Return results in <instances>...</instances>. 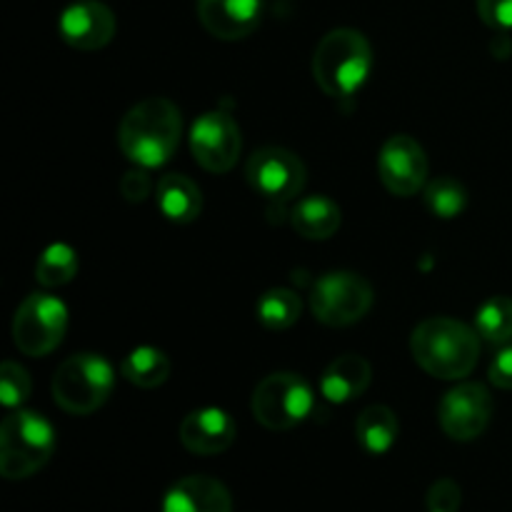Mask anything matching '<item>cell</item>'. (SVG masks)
I'll list each match as a JSON object with an SVG mask.
<instances>
[{"label": "cell", "mask_w": 512, "mask_h": 512, "mask_svg": "<svg viewBox=\"0 0 512 512\" xmlns=\"http://www.w3.org/2000/svg\"><path fill=\"white\" fill-rule=\"evenodd\" d=\"M313 405L315 395L308 380L298 373H273L258 383L250 408L263 428L283 433L308 420Z\"/></svg>", "instance_id": "obj_6"}, {"label": "cell", "mask_w": 512, "mask_h": 512, "mask_svg": "<svg viewBox=\"0 0 512 512\" xmlns=\"http://www.w3.org/2000/svg\"><path fill=\"white\" fill-rule=\"evenodd\" d=\"M493 418V398L480 383H460L443 395L438 423L450 440L470 443L488 430Z\"/></svg>", "instance_id": "obj_11"}, {"label": "cell", "mask_w": 512, "mask_h": 512, "mask_svg": "<svg viewBox=\"0 0 512 512\" xmlns=\"http://www.w3.org/2000/svg\"><path fill=\"white\" fill-rule=\"evenodd\" d=\"M410 353L415 363L438 380H463L480 358V335L455 318L435 315L413 330Z\"/></svg>", "instance_id": "obj_2"}, {"label": "cell", "mask_w": 512, "mask_h": 512, "mask_svg": "<svg viewBox=\"0 0 512 512\" xmlns=\"http://www.w3.org/2000/svg\"><path fill=\"white\" fill-rule=\"evenodd\" d=\"M378 175L385 190L410 198L428 185V155L413 135H393L378 153Z\"/></svg>", "instance_id": "obj_12"}, {"label": "cell", "mask_w": 512, "mask_h": 512, "mask_svg": "<svg viewBox=\"0 0 512 512\" xmlns=\"http://www.w3.org/2000/svg\"><path fill=\"white\" fill-rule=\"evenodd\" d=\"M113 388V365L98 353L70 355L53 375V400L68 415H93L108 403Z\"/></svg>", "instance_id": "obj_5"}, {"label": "cell", "mask_w": 512, "mask_h": 512, "mask_svg": "<svg viewBox=\"0 0 512 512\" xmlns=\"http://www.w3.org/2000/svg\"><path fill=\"white\" fill-rule=\"evenodd\" d=\"M150 188H153V185H150L145 168L130 170V173H125V178L120 180V193H123V198L128 200V203H143L150 195Z\"/></svg>", "instance_id": "obj_29"}, {"label": "cell", "mask_w": 512, "mask_h": 512, "mask_svg": "<svg viewBox=\"0 0 512 512\" xmlns=\"http://www.w3.org/2000/svg\"><path fill=\"white\" fill-rule=\"evenodd\" d=\"M373 380V368L363 355L345 353L335 358L320 375V393L328 403L343 405L350 400L360 398L370 388Z\"/></svg>", "instance_id": "obj_17"}, {"label": "cell", "mask_w": 512, "mask_h": 512, "mask_svg": "<svg viewBox=\"0 0 512 512\" xmlns=\"http://www.w3.org/2000/svg\"><path fill=\"white\" fill-rule=\"evenodd\" d=\"M423 200L435 218L453 220L468 208V190L460 180L443 175V178H435L425 185Z\"/></svg>", "instance_id": "obj_25"}, {"label": "cell", "mask_w": 512, "mask_h": 512, "mask_svg": "<svg viewBox=\"0 0 512 512\" xmlns=\"http://www.w3.org/2000/svg\"><path fill=\"white\" fill-rule=\"evenodd\" d=\"M55 453V430L33 410H15L0 425V475L25 480L43 470Z\"/></svg>", "instance_id": "obj_4"}, {"label": "cell", "mask_w": 512, "mask_h": 512, "mask_svg": "<svg viewBox=\"0 0 512 512\" xmlns=\"http://www.w3.org/2000/svg\"><path fill=\"white\" fill-rule=\"evenodd\" d=\"M265 0H198V20L213 38L243 40L263 20Z\"/></svg>", "instance_id": "obj_14"}, {"label": "cell", "mask_w": 512, "mask_h": 512, "mask_svg": "<svg viewBox=\"0 0 512 512\" xmlns=\"http://www.w3.org/2000/svg\"><path fill=\"white\" fill-rule=\"evenodd\" d=\"M488 378L495 388L500 390H512V345L500 350L493 358L488 370Z\"/></svg>", "instance_id": "obj_30"}, {"label": "cell", "mask_w": 512, "mask_h": 512, "mask_svg": "<svg viewBox=\"0 0 512 512\" xmlns=\"http://www.w3.org/2000/svg\"><path fill=\"white\" fill-rule=\"evenodd\" d=\"M155 200H158L160 213L180 225L193 223L203 213V193H200V188L188 175H163L158 183V190H155Z\"/></svg>", "instance_id": "obj_19"}, {"label": "cell", "mask_w": 512, "mask_h": 512, "mask_svg": "<svg viewBox=\"0 0 512 512\" xmlns=\"http://www.w3.org/2000/svg\"><path fill=\"white\" fill-rule=\"evenodd\" d=\"M463 505V490L455 480L440 478L430 485L425 495V508L428 512H458Z\"/></svg>", "instance_id": "obj_27"}, {"label": "cell", "mask_w": 512, "mask_h": 512, "mask_svg": "<svg viewBox=\"0 0 512 512\" xmlns=\"http://www.w3.org/2000/svg\"><path fill=\"white\" fill-rule=\"evenodd\" d=\"M293 230L305 240H328L343 223V210L328 195H310L290 210Z\"/></svg>", "instance_id": "obj_18"}, {"label": "cell", "mask_w": 512, "mask_h": 512, "mask_svg": "<svg viewBox=\"0 0 512 512\" xmlns=\"http://www.w3.org/2000/svg\"><path fill=\"white\" fill-rule=\"evenodd\" d=\"M160 512H233V498L220 480L188 475L170 485Z\"/></svg>", "instance_id": "obj_16"}, {"label": "cell", "mask_w": 512, "mask_h": 512, "mask_svg": "<svg viewBox=\"0 0 512 512\" xmlns=\"http://www.w3.org/2000/svg\"><path fill=\"white\" fill-rule=\"evenodd\" d=\"M30 390H33V383H30L28 370L13 360H5L0 365V403L8 410L20 408L30 398Z\"/></svg>", "instance_id": "obj_26"}, {"label": "cell", "mask_w": 512, "mask_h": 512, "mask_svg": "<svg viewBox=\"0 0 512 512\" xmlns=\"http://www.w3.org/2000/svg\"><path fill=\"white\" fill-rule=\"evenodd\" d=\"M475 330L490 345H505L512 340V298L495 295L485 300L475 313Z\"/></svg>", "instance_id": "obj_23"}, {"label": "cell", "mask_w": 512, "mask_h": 512, "mask_svg": "<svg viewBox=\"0 0 512 512\" xmlns=\"http://www.w3.org/2000/svg\"><path fill=\"white\" fill-rule=\"evenodd\" d=\"M120 375L135 388H160L170 378V360L163 350L153 348V345H140L125 355L120 363Z\"/></svg>", "instance_id": "obj_21"}, {"label": "cell", "mask_w": 512, "mask_h": 512, "mask_svg": "<svg viewBox=\"0 0 512 512\" xmlns=\"http://www.w3.org/2000/svg\"><path fill=\"white\" fill-rule=\"evenodd\" d=\"M258 313L260 325L270 333H280V330H288L298 323L300 313H303V303H300L298 293L290 288H273L268 293L260 295L258 300Z\"/></svg>", "instance_id": "obj_22"}, {"label": "cell", "mask_w": 512, "mask_h": 512, "mask_svg": "<svg viewBox=\"0 0 512 512\" xmlns=\"http://www.w3.org/2000/svg\"><path fill=\"white\" fill-rule=\"evenodd\" d=\"M68 330V308L50 293H33L20 303L13 318V343L28 358L53 353Z\"/></svg>", "instance_id": "obj_8"}, {"label": "cell", "mask_w": 512, "mask_h": 512, "mask_svg": "<svg viewBox=\"0 0 512 512\" xmlns=\"http://www.w3.org/2000/svg\"><path fill=\"white\" fill-rule=\"evenodd\" d=\"M373 73V48L360 30L335 28L313 53V78L330 98H353Z\"/></svg>", "instance_id": "obj_3"}, {"label": "cell", "mask_w": 512, "mask_h": 512, "mask_svg": "<svg viewBox=\"0 0 512 512\" xmlns=\"http://www.w3.org/2000/svg\"><path fill=\"white\" fill-rule=\"evenodd\" d=\"M178 435L185 450L210 458V455L225 453L235 443L238 428H235V420L225 410L200 408L185 415Z\"/></svg>", "instance_id": "obj_15"}, {"label": "cell", "mask_w": 512, "mask_h": 512, "mask_svg": "<svg viewBox=\"0 0 512 512\" xmlns=\"http://www.w3.org/2000/svg\"><path fill=\"white\" fill-rule=\"evenodd\" d=\"M400 423L398 415L388 405H370L355 420V438L358 445L370 455H385L398 443Z\"/></svg>", "instance_id": "obj_20"}, {"label": "cell", "mask_w": 512, "mask_h": 512, "mask_svg": "<svg viewBox=\"0 0 512 512\" xmlns=\"http://www.w3.org/2000/svg\"><path fill=\"white\" fill-rule=\"evenodd\" d=\"M58 33L70 48L85 50V53L100 50L113 40L115 15L100 0H78L60 13Z\"/></svg>", "instance_id": "obj_13"}, {"label": "cell", "mask_w": 512, "mask_h": 512, "mask_svg": "<svg viewBox=\"0 0 512 512\" xmlns=\"http://www.w3.org/2000/svg\"><path fill=\"white\" fill-rule=\"evenodd\" d=\"M478 15L498 33L512 30V0H478Z\"/></svg>", "instance_id": "obj_28"}, {"label": "cell", "mask_w": 512, "mask_h": 512, "mask_svg": "<svg viewBox=\"0 0 512 512\" xmlns=\"http://www.w3.org/2000/svg\"><path fill=\"white\" fill-rule=\"evenodd\" d=\"M78 253L65 243H53L40 253L35 278L43 288H60L78 275Z\"/></svg>", "instance_id": "obj_24"}, {"label": "cell", "mask_w": 512, "mask_h": 512, "mask_svg": "<svg viewBox=\"0 0 512 512\" xmlns=\"http://www.w3.org/2000/svg\"><path fill=\"white\" fill-rule=\"evenodd\" d=\"M243 150V135L233 115L225 110H208L190 130V153L208 173H228L235 168Z\"/></svg>", "instance_id": "obj_10"}, {"label": "cell", "mask_w": 512, "mask_h": 512, "mask_svg": "<svg viewBox=\"0 0 512 512\" xmlns=\"http://www.w3.org/2000/svg\"><path fill=\"white\" fill-rule=\"evenodd\" d=\"M183 135V118L168 98H145L125 113L118 128V145L138 168H160L175 155Z\"/></svg>", "instance_id": "obj_1"}, {"label": "cell", "mask_w": 512, "mask_h": 512, "mask_svg": "<svg viewBox=\"0 0 512 512\" xmlns=\"http://www.w3.org/2000/svg\"><path fill=\"white\" fill-rule=\"evenodd\" d=\"M245 180L265 200L273 205H285L303 193L308 170L293 150L268 145L250 155L245 165Z\"/></svg>", "instance_id": "obj_9"}, {"label": "cell", "mask_w": 512, "mask_h": 512, "mask_svg": "<svg viewBox=\"0 0 512 512\" xmlns=\"http://www.w3.org/2000/svg\"><path fill=\"white\" fill-rule=\"evenodd\" d=\"M313 315L328 328H348L373 308V288L368 280L350 270H333L318 278L310 293Z\"/></svg>", "instance_id": "obj_7"}]
</instances>
